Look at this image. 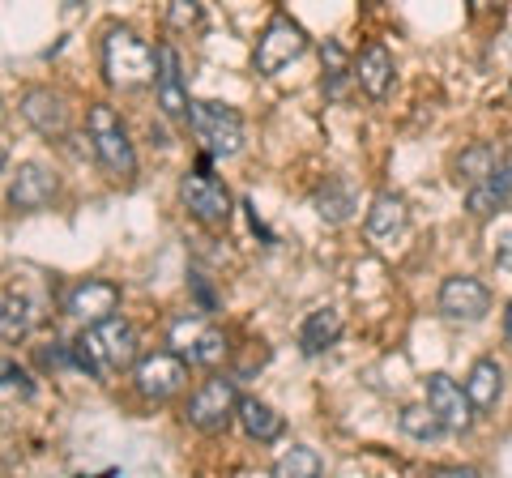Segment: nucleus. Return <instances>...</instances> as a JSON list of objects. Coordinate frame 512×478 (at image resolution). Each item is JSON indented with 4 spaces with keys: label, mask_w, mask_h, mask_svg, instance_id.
<instances>
[{
    "label": "nucleus",
    "mask_w": 512,
    "mask_h": 478,
    "mask_svg": "<svg viewBox=\"0 0 512 478\" xmlns=\"http://www.w3.org/2000/svg\"><path fill=\"white\" fill-rule=\"evenodd\" d=\"M440 312L448 316V321H461V325H474L483 321V316L491 312V291L487 282H478L470 274H453L440 282Z\"/></svg>",
    "instance_id": "9d476101"
},
{
    "label": "nucleus",
    "mask_w": 512,
    "mask_h": 478,
    "mask_svg": "<svg viewBox=\"0 0 512 478\" xmlns=\"http://www.w3.org/2000/svg\"><path fill=\"white\" fill-rule=\"evenodd\" d=\"M508 197H512V167L504 163L500 171L491 175V180H483L478 188H470V193H466V210H470L474 218H491V214L504 210Z\"/></svg>",
    "instance_id": "a211bd4d"
},
{
    "label": "nucleus",
    "mask_w": 512,
    "mask_h": 478,
    "mask_svg": "<svg viewBox=\"0 0 512 478\" xmlns=\"http://www.w3.org/2000/svg\"><path fill=\"white\" fill-rule=\"evenodd\" d=\"M461 389H466L474 410H491L495 402H500V393H504V368L495 359H478Z\"/></svg>",
    "instance_id": "aec40b11"
},
{
    "label": "nucleus",
    "mask_w": 512,
    "mask_h": 478,
    "mask_svg": "<svg viewBox=\"0 0 512 478\" xmlns=\"http://www.w3.org/2000/svg\"><path fill=\"white\" fill-rule=\"evenodd\" d=\"M397 427L410 436V440H440L444 436V427L440 419L431 414L427 402H414V406H402V414H397Z\"/></svg>",
    "instance_id": "a878e982"
},
{
    "label": "nucleus",
    "mask_w": 512,
    "mask_h": 478,
    "mask_svg": "<svg viewBox=\"0 0 512 478\" xmlns=\"http://www.w3.org/2000/svg\"><path fill=\"white\" fill-rule=\"evenodd\" d=\"M103 77L116 90H141L158 82V47L141 39L133 26L103 30Z\"/></svg>",
    "instance_id": "f03ea898"
},
{
    "label": "nucleus",
    "mask_w": 512,
    "mask_h": 478,
    "mask_svg": "<svg viewBox=\"0 0 512 478\" xmlns=\"http://www.w3.org/2000/svg\"><path fill=\"white\" fill-rule=\"evenodd\" d=\"M431 478H478L474 470H466V466H444V470H436Z\"/></svg>",
    "instance_id": "c756f323"
},
{
    "label": "nucleus",
    "mask_w": 512,
    "mask_h": 478,
    "mask_svg": "<svg viewBox=\"0 0 512 478\" xmlns=\"http://www.w3.org/2000/svg\"><path fill=\"white\" fill-rule=\"evenodd\" d=\"M427 406H431V414L440 419L444 432H470L474 406H470L466 389H461L453 376H444V372L427 376Z\"/></svg>",
    "instance_id": "9b49d317"
},
{
    "label": "nucleus",
    "mask_w": 512,
    "mask_h": 478,
    "mask_svg": "<svg viewBox=\"0 0 512 478\" xmlns=\"http://www.w3.org/2000/svg\"><path fill=\"white\" fill-rule=\"evenodd\" d=\"M239 427H244L248 440H256V444H274L286 423L274 406L261 402V397H244V402H239Z\"/></svg>",
    "instance_id": "6ab92c4d"
},
{
    "label": "nucleus",
    "mask_w": 512,
    "mask_h": 478,
    "mask_svg": "<svg viewBox=\"0 0 512 478\" xmlns=\"http://www.w3.org/2000/svg\"><path fill=\"white\" fill-rule=\"evenodd\" d=\"M201 18H205V9L197 5V0H171V5H167V22L180 26V30L201 26Z\"/></svg>",
    "instance_id": "cd10ccee"
},
{
    "label": "nucleus",
    "mask_w": 512,
    "mask_h": 478,
    "mask_svg": "<svg viewBox=\"0 0 512 478\" xmlns=\"http://www.w3.org/2000/svg\"><path fill=\"white\" fill-rule=\"evenodd\" d=\"M5 163H9V141L0 137V171H5Z\"/></svg>",
    "instance_id": "473e14b6"
},
{
    "label": "nucleus",
    "mask_w": 512,
    "mask_h": 478,
    "mask_svg": "<svg viewBox=\"0 0 512 478\" xmlns=\"http://www.w3.org/2000/svg\"><path fill=\"white\" fill-rule=\"evenodd\" d=\"M500 167H504V158L495 146H487V141H474V146H466L457 154V180L466 188H478L483 180H491Z\"/></svg>",
    "instance_id": "412c9836"
},
{
    "label": "nucleus",
    "mask_w": 512,
    "mask_h": 478,
    "mask_svg": "<svg viewBox=\"0 0 512 478\" xmlns=\"http://www.w3.org/2000/svg\"><path fill=\"white\" fill-rule=\"evenodd\" d=\"M188 129L205 146V154H214V158H235L239 150H244V116H239L231 103L192 99Z\"/></svg>",
    "instance_id": "20e7f679"
},
{
    "label": "nucleus",
    "mask_w": 512,
    "mask_h": 478,
    "mask_svg": "<svg viewBox=\"0 0 512 478\" xmlns=\"http://www.w3.org/2000/svg\"><path fill=\"white\" fill-rule=\"evenodd\" d=\"M154 94H158V107L163 116L171 120H188V82H184V60L175 52L171 43H158V82H154Z\"/></svg>",
    "instance_id": "ddd939ff"
},
{
    "label": "nucleus",
    "mask_w": 512,
    "mask_h": 478,
    "mask_svg": "<svg viewBox=\"0 0 512 478\" xmlns=\"http://www.w3.org/2000/svg\"><path fill=\"white\" fill-rule=\"evenodd\" d=\"M338 338H342V312L338 308H316V312L303 316V325H299L303 355H320V350H329Z\"/></svg>",
    "instance_id": "dca6fc26"
},
{
    "label": "nucleus",
    "mask_w": 512,
    "mask_h": 478,
    "mask_svg": "<svg viewBox=\"0 0 512 478\" xmlns=\"http://www.w3.org/2000/svg\"><path fill=\"white\" fill-rule=\"evenodd\" d=\"M120 308V286L111 278H82L64 291V312L77 316L82 325H99L111 321Z\"/></svg>",
    "instance_id": "1a4fd4ad"
},
{
    "label": "nucleus",
    "mask_w": 512,
    "mask_h": 478,
    "mask_svg": "<svg viewBox=\"0 0 512 478\" xmlns=\"http://www.w3.org/2000/svg\"><path fill=\"white\" fill-rule=\"evenodd\" d=\"M495 261H500V269H512V235H504V244H500V257H495Z\"/></svg>",
    "instance_id": "7c9ffc66"
},
{
    "label": "nucleus",
    "mask_w": 512,
    "mask_h": 478,
    "mask_svg": "<svg viewBox=\"0 0 512 478\" xmlns=\"http://www.w3.org/2000/svg\"><path fill=\"white\" fill-rule=\"evenodd\" d=\"M56 171L52 167H43V163H18V171H13V180H9V205L18 214H39L43 205H52L56 197Z\"/></svg>",
    "instance_id": "f8f14e48"
},
{
    "label": "nucleus",
    "mask_w": 512,
    "mask_h": 478,
    "mask_svg": "<svg viewBox=\"0 0 512 478\" xmlns=\"http://www.w3.org/2000/svg\"><path fill=\"white\" fill-rule=\"evenodd\" d=\"M239 402H244V397L235 393V380L214 376L188 397V423L205 436H218L231 427V419H239Z\"/></svg>",
    "instance_id": "423d86ee"
},
{
    "label": "nucleus",
    "mask_w": 512,
    "mask_h": 478,
    "mask_svg": "<svg viewBox=\"0 0 512 478\" xmlns=\"http://www.w3.org/2000/svg\"><path fill=\"white\" fill-rule=\"evenodd\" d=\"M18 107H22V120L39 137H64L69 133V103H64V94H56L52 86H30Z\"/></svg>",
    "instance_id": "4468645a"
},
{
    "label": "nucleus",
    "mask_w": 512,
    "mask_h": 478,
    "mask_svg": "<svg viewBox=\"0 0 512 478\" xmlns=\"http://www.w3.org/2000/svg\"><path fill=\"white\" fill-rule=\"evenodd\" d=\"M355 82L363 86L367 99H384L393 86V56L384 43H367L355 60Z\"/></svg>",
    "instance_id": "2eb2a0df"
},
{
    "label": "nucleus",
    "mask_w": 512,
    "mask_h": 478,
    "mask_svg": "<svg viewBox=\"0 0 512 478\" xmlns=\"http://www.w3.org/2000/svg\"><path fill=\"white\" fill-rule=\"evenodd\" d=\"M504 338H508V346H512V299H508V312H504Z\"/></svg>",
    "instance_id": "2f4dec72"
},
{
    "label": "nucleus",
    "mask_w": 512,
    "mask_h": 478,
    "mask_svg": "<svg viewBox=\"0 0 512 478\" xmlns=\"http://www.w3.org/2000/svg\"><path fill=\"white\" fill-rule=\"evenodd\" d=\"M303 52H308V30H303L291 13H274V18L265 22V30H261V39H256V47H252V65H256V73H265V77H274V73H282L291 60H299Z\"/></svg>",
    "instance_id": "39448f33"
},
{
    "label": "nucleus",
    "mask_w": 512,
    "mask_h": 478,
    "mask_svg": "<svg viewBox=\"0 0 512 478\" xmlns=\"http://www.w3.org/2000/svg\"><path fill=\"white\" fill-rule=\"evenodd\" d=\"M227 350H231V346H227V333L214 329V325H205V329H201V338L192 342V350H188V363H197V368L214 372V368H222Z\"/></svg>",
    "instance_id": "393cba45"
},
{
    "label": "nucleus",
    "mask_w": 512,
    "mask_h": 478,
    "mask_svg": "<svg viewBox=\"0 0 512 478\" xmlns=\"http://www.w3.org/2000/svg\"><path fill=\"white\" fill-rule=\"evenodd\" d=\"M133 385L146 402H167L188 385V359L171 355V350H154V355H141V363L133 368Z\"/></svg>",
    "instance_id": "6e6552de"
},
{
    "label": "nucleus",
    "mask_w": 512,
    "mask_h": 478,
    "mask_svg": "<svg viewBox=\"0 0 512 478\" xmlns=\"http://www.w3.org/2000/svg\"><path fill=\"white\" fill-rule=\"evenodd\" d=\"M180 201H184V210L205 222V227H214V231H227V222H231V193H227V184L214 180V175H201V171H192L180 180Z\"/></svg>",
    "instance_id": "0eeeda50"
},
{
    "label": "nucleus",
    "mask_w": 512,
    "mask_h": 478,
    "mask_svg": "<svg viewBox=\"0 0 512 478\" xmlns=\"http://www.w3.org/2000/svg\"><path fill=\"white\" fill-rule=\"evenodd\" d=\"M30 376L22 368H0V393H18V397H30Z\"/></svg>",
    "instance_id": "c85d7f7f"
},
{
    "label": "nucleus",
    "mask_w": 512,
    "mask_h": 478,
    "mask_svg": "<svg viewBox=\"0 0 512 478\" xmlns=\"http://www.w3.org/2000/svg\"><path fill=\"white\" fill-rule=\"evenodd\" d=\"M137 329L133 321L124 316H111V321L99 325H86L82 333L73 338V363L82 372H90L94 380H107V376H120L128 368L141 363V350H137Z\"/></svg>",
    "instance_id": "f257e3e1"
},
{
    "label": "nucleus",
    "mask_w": 512,
    "mask_h": 478,
    "mask_svg": "<svg viewBox=\"0 0 512 478\" xmlns=\"http://www.w3.org/2000/svg\"><path fill=\"white\" fill-rule=\"evenodd\" d=\"M320 56H325V94H329V99H338L342 86H346V77H355V69L346 65L342 43H333V39L320 47Z\"/></svg>",
    "instance_id": "bb28decb"
},
{
    "label": "nucleus",
    "mask_w": 512,
    "mask_h": 478,
    "mask_svg": "<svg viewBox=\"0 0 512 478\" xmlns=\"http://www.w3.org/2000/svg\"><path fill=\"white\" fill-rule=\"evenodd\" d=\"M86 133H90V146L99 154L103 171L124 184H133L137 180V150H133V137H128V124L120 120V111L107 103H90Z\"/></svg>",
    "instance_id": "7ed1b4c3"
},
{
    "label": "nucleus",
    "mask_w": 512,
    "mask_h": 478,
    "mask_svg": "<svg viewBox=\"0 0 512 478\" xmlns=\"http://www.w3.org/2000/svg\"><path fill=\"white\" fill-rule=\"evenodd\" d=\"M406 231V201L397 193H376L372 210H367V235L372 239H393Z\"/></svg>",
    "instance_id": "4be33fe9"
},
{
    "label": "nucleus",
    "mask_w": 512,
    "mask_h": 478,
    "mask_svg": "<svg viewBox=\"0 0 512 478\" xmlns=\"http://www.w3.org/2000/svg\"><path fill=\"white\" fill-rule=\"evenodd\" d=\"M30 329H35V299L26 291H9L0 299V342L18 346L30 338Z\"/></svg>",
    "instance_id": "f3484780"
},
{
    "label": "nucleus",
    "mask_w": 512,
    "mask_h": 478,
    "mask_svg": "<svg viewBox=\"0 0 512 478\" xmlns=\"http://www.w3.org/2000/svg\"><path fill=\"white\" fill-rule=\"evenodd\" d=\"M316 214L325 222H346L350 214H355V193H350V184L346 180H329L316 193Z\"/></svg>",
    "instance_id": "b1692460"
},
{
    "label": "nucleus",
    "mask_w": 512,
    "mask_h": 478,
    "mask_svg": "<svg viewBox=\"0 0 512 478\" xmlns=\"http://www.w3.org/2000/svg\"><path fill=\"white\" fill-rule=\"evenodd\" d=\"M320 470H325V461H320L316 449H308V444H291L278 461H274V478H320Z\"/></svg>",
    "instance_id": "5701e85b"
}]
</instances>
